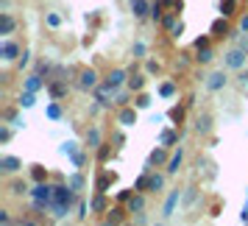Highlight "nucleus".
<instances>
[{"instance_id":"nucleus-1","label":"nucleus","mask_w":248,"mask_h":226,"mask_svg":"<svg viewBox=\"0 0 248 226\" xmlns=\"http://www.w3.org/2000/svg\"><path fill=\"white\" fill-rule=\"evenodd\" d=\"M20 56H23V45L17 39H12V36H0V62L12 65Z\"/></svg>"},{"instance_id":"nucleus-2","label":"nucleus","mask_w":248,"mask_h":226,"mask_svg":"<svg viewBox=\"0 0 248 226\" xmlns=\"http://www.w3.org/2000/svg\"><path fill=\"white\" fill-rule=\"evenodd\" d=\"M101 73L95 67H84V70H78V79H76V87H78L81 92H95V87L101 84Z\"/></svg>"},{"instance_id":"nucleus-3","label":"nucleus","mask_w":248,"mask_h":226,"mask_svg":"<svg viewBox=\"0 0 248 226\" xmlns=\"http://www.w3.org/2000/svg\"><path fill=\"white\" fill-rule=\"evenodd\" d=\"M92 95H95V103H98V106H106V109H112V103L117 101V87H112L109 81L103 79L101 84L95 87V92H92Z\"/></svg>"},{"instance_id":"nucleus-4","label":"nucleus","mask_w":248,"mask_h":226,"mask_svg":"<svg viewBox=\"0 0 248 226\" xmlns=\"http://www.w3.org/2000/svg\"><path fill=\"white\" fill-rule=\"evenodd\" d=\"M246 65H248V53H246V50H243L240 45L232 48V50H226V53H223V67H226V70L237 73V70H243Z\"/></svg>"},{"instance_id":"nucleus-5","label":"nucleus","mask_w":248,"mask_h":226,"mask_svg":"<svg viewBox=\"0 0 248 226\" xmlns=\"http://www.w3.org/2000/svg\"><path fill=\"white\" fill-rule=\"evenodd\" d=\"M128 218H131V212H128V207H125V204H117V201H114L112 207L106 210V215H103V224H106V226L128 224Z\"/></svg>"},{"instance_id":"nucleus-6","label":"nucleus","mask_w":248,"mask_h":226,"mask_svg":"<svg viewBox=\"0 0 248 226\" xmlns=\"http://www.w3.org/2000/svg\"><path fill=\"white\" fill-rule=\"evenodd\" d=\"M6 193H9L12 198H23V195H31V184H28V179H23L20 173H17V176H6Z\"/></svg>"},{"instance_id":"nucleus-7","label":"nucleus","mask_w":248,"mask_h":226,"mask_svg":"<svg viewBox=\"0 0 248 226\" xmlns=\"http://www.w3.org/2000/svg\"><path fill=\"white\" fill-rule=\"evenodd\" d=\"M47 95L53 98V101H64L70 95V79H62V76H53V79H47Z\"/></svg>"},{"instance_id":"nucleus-8","label":"nucleus","mask_w":248,"mask_h":226,"mask_svg":"<svg viewBox=\"0 0 248 226\" xmlns=\"http://www.w3.org/2000/svg\"><path fill=\"white\" fill-rule=\"evenodd\" d=\"M229 73H226V67L223 70H212L206 79H203V87H206V92H223L226 87H229Z\"/></svg>"},{"instance_id":"nucleus-9","label":"nucleus","mask_w":248,"mask_h":226,"mask_svg":"<svg viewBox=\"0 0 248 226\" xmlns=\"http://www.w3.org/2000/svg\"><path fill=\"white\" fill-rule=\"evenodd\" d=\"M31 201H39V204H53V184L50 181H34L31 184V195H28Z\"/></svg>"},{"instance_id":"nucleus-10","label":"nucleus","mask_w":248,"mask_h":226,"mask_svg":"<svg viewBox=\"0 0 248 226\" xmlns=\"http://www.w3.org/2000/svg\"><path fill=\"white\" fill-rule=\"evenodd\" d=\"M192 131H195L198 137H212V131H215L212 112H198L195 114V120H192Z\"/></svg>"},{"instance_id":"nucleus-11","label":"nucleus","mask_w":248,"mask_h":226,"mask_svg":"<svg viewBox=\"0 0 248 226\" xmlns=\"http://www.w3.org/2000/svg\"><path fill=\"white\" fill-rule=\"evenodd\" d=\"M117 179H120V176H117V170H109V168H103V165H101L98 176H95V190H98V193H109L114 184H117Z\"/></svg>"},{"instance_id":"nucleus-12","label":"nucleus","mask_w":248,"mask_h":226,"mask_svg":"<svg viewBox=\"0 0 248 226\" xmlns=\"http://www.w3.org/2000/svg\"><path fill=\"white\" fill-rule=\"evenodd\" d=\"M170 151H173V148H168V145H162V143H159V145L148 154L145 168H151V170H154V168H165V165H168V159H170Z\"/></svg>"},{"instance_id":"nucleus-13","label":"nucleus","mask_w":248,"mask_h":226,"mask_svg":"<svg viewBox=\"0 0 248 226\" xmlns=\"http://www.w3.org/2000/svg\"><path fill=\"white\" fill-rule=\"evenodd\" d=\"M23 173V159L14 154H3L0 157V176H17Z\"/></svg>"},{"instance_id":"nucleus-14","label":"nucleus","mask_w":248,"mask_h":226,"mask_svg":"<svg viewBox=\"0 0 248 226\" xmlns=\"http://www.w3.org/2000/svg\"><path fill=\"white\" fill-rule=\"evenodd\" d=\"M137 120H140V109H137L134 103L117 109V126L120 129H131V126H137Z\"/></svg>"},{"instance_id":"nucleus-15","label":"nucleus","mask_w":248,"mask_h":226,"mask_svg":"<svg viewBox=\"0 0 248 226\" xmlns=\"http://www.w3.org/2000/svg\"><path fill=\"white\" fill-rule=\"evenodd\" d=\"M232 23H229V17H217V20H212V25H209V34H212V39H232Z\"/></svg>"},{"instance_id":"nucleus-16","label":"nucleus","mask_w":248,"mask_h":226,"mask_svg":"<svg viewBox=\"0 0 248 226\" xmlns=\"http://www.w3.org/2000/svg\"><path fill=\"white\" fill-rule=\"evenodd\" d=\"M151 9H154V0H128V12L134 20H151Z\"/></svg>"},{"instance_id":"nucleus-17","label":"nucleus","mask_w":248,"mask_h":226,"mask_svg":"<svg viewBox=\"0 0 248 226\" xmlns=\"http://www.w3.org/2000/svg\"><path fill=\"white\" fill-rule=\"evenodd\" d=\"M112 207V201H109V193H98V190H92L90 195V210L92 215H106V210Z\"/></svg>"},{"instance_id":"nucleus-18","label":"nucleus","mask_w":248,"mask_h":226,"mask_svg":"<svg viewBox=\"0 0 248 226\" xmlns=\"http://www.w3.org/2000/svg\"><path fill=\"white\" fill-rule=\"evenodd\" d=\"M125 207H128V212L137 215V218H142V212H148V193H140L137 190L128 201H125Z\"/></svg>"},{"instance_id":"nucleus-19","label":"nucleus","mask_w":248,"mask_h":226,"mask_svg":"<svg viewBox=\"0 0 248 226\" xmlns=\"http://www.w3.org/2000/svg\"><path fill=\"white\" fill-rule=\"evenodd\" d=\"M181 195H184V190H179V187H173V190L168 193V198H165V204H162V218H165V221L173 218L176 207L181 204Z\"/></svg>"},{"instance_id":"nucleus-20","label":"nucleus","mask_w":248,"mask_h":226,"mask_svg":"<svg viewBox=\"0 0 248 226\" xmlns=\"http://www.w3.org/2000/svg\"><path fill=\"white\" fill-rule=\"evenodd\" d=\"M156 95L162 98V101H173V98H179V79H165V81H159Z\"/></svg>"},{"instance_id":"nucleus-21","label":"nucleus","mask_w":248,"mask_h":226,"mask_svg":"<svg viewBox=\"0 0 248 226\" xmlns=\"http://www.w3.org/2000/svg\"><path fill=\"white\" fill-rule=\"evenodd\" d=\"M168 173H165V170H159V168H154L151 170V176H148V193H154V195H156V193H162L165 190V184H168Z\"/></svg>"},{"instance_id":"nucleus-22","label":"nucleus","mask_w":248,"mask_h":226,"mask_svg":"<svg viewBox=\"0 0 248 226\" xmlns=\"http://www.w3.org/2000/svg\"><path fill=\"white\" fill-rule=\"evenodd\" d=\"M181 165H184V148L179 145V148L170 151V159H168V165H165V173H168V176H179Z\"/></svg>"},{"instance_id":"nucleus-23","label":"nucleus","mask_w":248,"mask_h":226,"mask_svg":"<svg viewBox=\"0 0 248 226\" xmlns=\"http://www.w3.org/2000/svg\"><path fill=\"white\" fill-rule=\"evenodd\" d=\"M103 143H106V140H103V131L98 129V126H90V129H87V134H84V145L90 148V151H98Z\"/></svg>"},{"instance_id":"nucleus-24","label":"nucleus","mask_w":248,"mask_h":226,"mask_svg":"<svg viewBox=\"0 0 248 226\" xmlns=\"http://www.w3.org/2000/svg\"><path fill=\"white\" fill-rule=\"evenodd\" d=\"M128 76H131V73H128L125 67H112L106 76H103V79L109 81L112 87H117V90H120V87H125V84H128Z\"/></svg>"},{"instance_id":"nucleus-25","label":"nucleus","mask_w":248,"mask_h":226,"mask_svg":"<svg viewBox=\"0 0 248 226\" xmlns=\"http://www.w3.org/2000/svg\"><path fill=\"white\" fill-rule=\"evenodd\" d=\"M47 87V79L45 76H39V73H28V76H25L23 79V90H28V92H39V90H45Z\"/></svg>"},{"instance_id":"nucleus-26","label":"nucleus","mask_w":248,"mask_h":226,"mask_svg":"<svg viewBox=\"0 0 248 226\" xmlns=\"http://www.w3.org/2000/svg\"><path fill=\"white\" fill-rule=\"evenodd\" d=\"M17 28H20V23L12 12H0V36H12Z\"/></svg>"},{"instance_id":"nucleus-27","label":"nucleus","mask_w":248,"mask_h":226,"mask_svg":"<svg viewBox=\"0 0 248 226\" xmlns=\"http://www.w3.org/2000/svg\"><path fill=\"white\" fill-rule=\"evenodd\" d=\"M0 120L3 123H12L14 129H25V117L20 114V106L14 109V106H9V109H3V114H0Z\"/></svg>"},{"instance_id":"nucleus-28","label":"nucleus","mask_w":248,"mask_h":226,"mask_svg":"<svg viewBox=\"0 0 248 226\" xmlns=\"http://www.w3.org/2000/svg\"><path fill=\"white\" fill-rule=\"evenodd\" d=\"M45 117L50 120V123H59V120L64 117V106H62V101H53V98H50V103L45 106Z\"/></svg>"},{"instance_id":"nucleus-29","label":"nucleus","mask_w":248,"mask_h":226,"mask_svg":"<svg viewBox=\"0 0 248 226\" xmlns=\"http://www.w3.org/2000/svg\"><path fill=\"white\" fill-rule=\"evenodd\" d=\"M145 84H148V73H131V76H128V84H125V87H128V90L134 92H142L145 90Z\"/></svg>"},{"instance_id":"nucleus-30","label":"nucleus","mask_w":248,"mask_h":226,"mask_svg":"<svg viewBox=\"0 0 248 226\" xmlns=\"http://www.w3.org/2000/svg\"><path fill=\"white\" fill-rule=\"evenodd\" d=\"M187 103H176V106H170V112H168V117H170V123L173 126H181L184 123V117H187Z\"/></svg>"},{"instance_id":"nucleus-31","label":"nucleus","mask_w":248,"mask_h":226,"mask_svg":"<svg viewBox=\"0 0 248 226\" xmlns=\"http://www.w3.org/2000/svg\"><path fill=\"white\" fill-rule=\"evenodd\" d=\"M45 25L50 31H59L64 25V12H45Z\"/></svg>"},{"instance_id":"nucleus-32","label":"nucleus","mask_w":248,"mask_h":226,"mask_svg":"<svg viewBox=\"0 0 248 226\" xmlns=\"http://www.w3.org/2000/svg\"><path fill=\"white\" fill-rule=\"evenodd\" d=\"M67 184L73 187V190H78V193H81V190H87V176H84L78 168H76V170H73V173L67 176Z\"/></svg>"},{"instance_id":"nucleus-33","label":"nucleus","mask_w":248,"mask_h":226,"mask_svg":"<svg viewBox=\"0 0 248 226\" xmlns=\"http://www.w3.org/2000/svg\"><path fill=\"white\" fill-rule=\"evenodd\" d=\"M176 25H179V12H176V9H170V12H165V17H162V23H159V28H162V31H173V28H176Z\"/></svg>"},{"instance_id":"nucleus-34","label":"nucleus","mask_w":248,"mask_h":226,"mask_svg":"<svg viewBox=\"0 0 248 226\" xmlns=\"http://www.w3.org/2000/svg\"><path fill=\"white\" fill-rule=\"evenodd\" d=\"M212 62H215V48L212 45L195 50V65H212Z\"/></svg>"},{"instance_id":"nucleus-35","label":"nucleus","mask_w":248,"mask_h":226,"mask_svg":"<svg viewBox=\"0 0 248 226\" xmlns=\"http://www.w3.org/2000/svg\"><path fill=\"white\" fill-rule=\"evenodd\" d=\"M198 198H201V190H198L195 184H190V187H184V195H181V204H184L187 210H190V207H192L195 201H198Z\"/></svg>"},{"instance_id":"nucleus-36","label":"nucleus","mask_w":248,"mask_h":226,"mask_svg":"<svg viewBox=\"0 0 248 226\" xmlns=\"http://www.w3.org/2000/svg\"><path fill=\"white\" fill-rule=\"evenodd\" d=\"M70 212H73V207H67V204H50V218L53 221H64Z\"/></svg>"},{"instance_id":"nucleus-37","label":"nucleus","mask_w":248,"mask_h":226,"mask_svg":"<svg viewBox=\"0 0 248 226\" xmlns=\"http://www.w3.org/2000/svg\"><path fill=\"white\" fill-rule=\"evenodd\" d=\"M70 162H73V168L84 170V165L90 162V148L84 145V148H81V151H78V154H73V157H70Z\"/></svg>"},{"instance_id":"nucleus-38","label":"nucleus","mask_w":248,"mask_h":226,"mask_svg":"<svg viewBox=\"0 0 248 226\" xmlns=\"http://www.w3.org/2000/svg\"><path fill=\"white\" fill-rule=\"evenodd\" d=\"M112 154H114V148H112V143H103L98 151H95V159H98V165H106L109 159H112Z\"/></svg>"},{"instance_id":"nucleus-39","label":"nucleus","mask_w":248,"mask_h":226,"mask_svg":"<svg viewBox=\"0 0 248 226\" xmlns=\"http://www.w3.org/2000/svg\"><path fill=\"white\" fill-rule=\"evenodd\" d=\"M81 148H84V145H81V143H76V140H67V143H62V145H59V154H62V157H73V154H78V151H81Z\"/></svg>"},{"instance_id":"nucleus-40","label":"nucleus","mask_w":248,"mask_h":226,"mask_svg":"<svg viewBox=\"0 0 248 226\" xmlns=\"http://www.w3.org/2000/svg\"><path fill=\"white\" fill-rule=\"evenodd\" d=\"M17 106H20V109H31V106H36V92L23 90L20 92V98H17Z\"/></svg>"},{"instance_id":"nucleus-41","label":"nucleus","mask_w":248,"mask_h":226,"mask_svg":"<svg viewBox=\"0 0 248 226\" xmlns=\"http://www.w3.org/2000/svg\"><path fill=\"white\" fill-rule=\"evenodd\" d=\"M217 12L232 20V17L237 14V0H220V3H217Z\"/></svg>"},{"instance_id":"nucleus-42","label":"nucleus","mask_w":248,"mask_h":226,"mask_svg":"<svg viewBox=\"0 0 248 226\" xmlns=\"http://www.w3.org/2000/svg\"><path fill=\"white\" fill-rule=\"evenodd\" d=\"M31 181H47L50 179V170L45 168V165H31Z\"/></svg>"},{"instance_id":"nucleus-43","label":"nucleus","mask_w":248,"mask_h":226,"mask_svg":"<svg viewBox=\"0 0 248 226\" xmlns=\"http://www.w3.org/2000/svg\"><path fill=\"white\" fill-rule=\"evenodd\" d=\"M151 103H154V98H151V95H148L145 90H142V92H137V95H134V106L140 109V112L151 109Z\"/></svg>"},{"instance_id":"nucleus-44","label":"nucleus","mask_w":248,"mask_h":226,"mask_svg":"<svg viewBox=\"0 0 248 226\" xmlns=\"http://www.w3.org/2000/svg\"><path fill=\"white\" fill-rule=\"evenodd\" d=\"M12 137H14V126L0 120V145H9V143H12Z\"/></svg>"},{"instance_id":"nucleus-45","label":"nucleus","mask_w":248,"mask_h":226,"mask_svg":"<svg viewBox=\"0 0 248 226\" xmlns=\"http://www.w3.org/2000/svg\"><path fill=\"white\" fill-rule=\"evenodd\" d=\"M36 73H39V76H45V79H53V73H56V67H53V65H50V62H45V59H39V62H36Z\"/></svg>"},{"instance_id":"nucleus-46","label":"nucleus","mask_w":248,"mask_h":226,"mask_svg":"<svg viewBox=\"0 0 248 226\" xmlns=\"http://www.w3.org/2000/svg\"><path fill=\"white\" fill-rule=\"evenodd\" d=\"M148 176H151V168H142V173L134 179V190L140 193H148Z\"/></svg>"},{"instance_id":"nucleus-47","label":"nucleus","mask_w":248,"mask_h":226,"mask_svg":"<svg viewBox=\"0 0 248 226\" xmlns=\"http://www.w3.org/2000/svg\"><path fill=\"white\" fill-rule=\"evenodd\" d=\"M234 84H237V90H240V92H246V95H248V70H246V67H243V70H237Z\"/></svg>"},{"instance_id":"nucleus-48","label":"nucleus","mask_w":248,"mask_h":226,"mask_svg":"<svg viewBox=\"0 0 248 226\" xmlns=\"http://www.w3.org/2000/svg\"><path fill=\"white\" fill-rule=\"evenodd\" d=\"M131 56H134L137 62H145L148 59V45L145 42H134V45H131Z\"/></svg>"},{"instance_id":"nucleus-49","label":"nucleus","mask_w":248,"mask_h":226,"mask_svg":"<svg viewBox=\"0 0 248 226\" xmlns=\"http://www.w3.org/2000/svg\"><path fill=\"white\" fill-rule=\"evenodd\" d=\"M195 62V53H179V59H176V70H190V65Z\"/></svg>"},{"instance_id":"nucleus-50","label":"nucleus","mask_w":248,"mask_h":226,"mask_svg":"<svg viewBox=\"0 0 248 226\" xmlns=\"http://www.w3.org/2000/svg\"><path fill=\"white\" fill-rule=\"evenodd\" d=\"M162 17H165V6L159 3V0H154V9H151V23H162Z\"/></svg>"},{"instance_id":"nucleus-51","label":"nucleus","mask_w":248,"mask_h":226,"mask_svg":"<svg viewBox=\"0 0 248 226\" xmlns=\"http://www.w3.org/2000/svg\"><path fill=\"white\" fill-rule=\"evenodd\" d=\"M145 73L148 76H159L162 73V62L159 59H145Z\"/></svg>"},{"instance_id":"nucleus-52","label":"nucleus","mask_w":248,"mask_h":226,"mask_svg":"<svg viewBox=\"0 0 248 226\" xmlns=\"http://www.w3.org/2000/svg\"><path fill=\"white\" fill-rule=\"evenodd\" d=\"M114 103H117V109H120V106H128V103H131V90H128V87H125V90L120 87V90H117V101Z\"/></svg>"},{"instance_id":"nucleus-53","label":"nucleus","mask_w":248,"mask_h":226,"mask_svg":"<svg viewBox=\"0 0 248 226\" xmlns=\"http://www.w3.org/2000/svg\"><path fill=\"white\" fill-rule=\"evenodd\" d=\"M134 184H131V187H123V190H117V195H114V201H117V204H125V201H128V198H131V195H134Z\"/></svg>"},{"instance_id":"nucleus-54","label":"nucleus","mask_w":248,"mask_h":226,"mask_svg":"<svg viewBox=\"0 0 248 226\" xmlns=\"http://www.w3.org/2000/svg\"><path fill=\"white\" fill-rule=\"evenodd\" d=\"M215 39L212 34H201V36H195V42H192V50H198V48H206V45H212Z\"/></svg>"},{"instance_id":"nucleus-55","label":"nucleus","mask_w":248,"mask_h":226,"mask_svg":"<svg viewBox=\"0 0 248 226\" xmlns=\"http://www.w3.org/2000/svg\"><path fill=\"white\" fill-rule=\"evenodd\" d=\"M87 215H92L90 201H87V198H78V218H81V221H87Z\"/></svg>"},{"instance_id":"nucleus-56","label":"nucleus","mask_w":248,"mask_h":226,"mask_svg":"<svg viewBox=\"0 0 248 226\" xmlns=\"http://www.w3.org/2000/svg\"><path fill=\"white\" fill-rule=\"evenodd\" d=\"M28 65H31V50H28V48H23V56L17 59V67H20V70H25Z\"/></svg>"},{"instance_id":"nucleus-57","label":"nucleus","mask_w":248,"mask_h":226,"mask_svg":"<svg viewBox=\"0 0 248 226\" xmlns=\"http://www.w3.org/2000/svg\"><path fill=\"white\" fill-rule=\"evenodd\" d=\"M0 224H3V226H6V224H14V218L9 215V210H6V207H0Z\"/></svg>"},{"instance_id":"nucleus-58","label":"nucleus","mask_w":248,"mask_h":226,"mask_svg":"<svg viewBox=\"0 0 248 226\" xmlns=\"http://www.w3.org/2000/svg\"><path fill=\"white\" fill-rule=\"evenodd\" d=\"M237 28H240L243 34H248V14H243V17L237 20Z\"/></svg>"},{"instance_id":"nucleus-59","label":"nucleus","mask_w":248,"mask_h":226,"mask_svg":"<svg viewBox=\"0 0 248 226\" xmlns=\"http://www.w3.org/2000/svg\"><path fill=\"white\" fill-rule=\"evenodd\" d=\"M181 34H184V23L179 20V25H176V28L170 31V36H173V39H181Z\"/></svg>"},{"instance_id":"nucleus-60","label":"nucleus","mask_w":248,"mask_h":226,"mask_svg":"<svg viewBox=\"0 0 248 226\" xmlns=\"http://www.w3.org/2000/svg\"><path fill=\"white\" fill-rule=\"evenodd\" d=\"M237 45H240V48H243V50L248 53V34H240V39H237Z\"/></svg>"},{"instance_id":"nucleus-61","label":"nucleus","mask_w":248,"mask_h":226,"mask_svg":"<svg viewBox=\"0 0 248 226\" xmlns=\"http://www.w3.org/2000/svg\"><path fill=\"white\" fill-rule=\"evenodd\" d=\"M114 143H117V145H125V134H123V131H117V134H114Z\"/></svg>"}]
</instances>
